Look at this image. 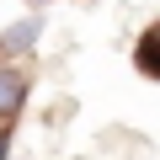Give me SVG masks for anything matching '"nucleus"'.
<instances>
[{
    "instance_id": "3",
    "label": "nucleus",
    "mask_w": 160,
    "mask_h": 160,
    "mask_svg": "<svg viewBox=\"0 0 160 160\" xmlns=\"http://www.w3.org/2000/svg\"><path fill=\"white\" fill-rule=\"evenodd\" d=\"M32 43H38V22H22V27L6 32V48H11V53H22V48H32Z\"/></svg>"
},
{
    "instance_id": "2",
    "label": "nucleus",
    "mask_w": 160,
    "mask_h": 160,
    "mask_svg": "<svg viewBox=\"0 0 160 160\" xmlns=\"http://www.w3.org/2000/svg\"><path fill=\"white\" fill-rule=\"evenodd\" d=\"M139 69H144V75H160V27L144 32V43H139Z\"/></svg>"
},
{
    "instance_id": "4",
    "label": "nucleus",
    "mask_w": 160,
    "mask_h": 160,
    "mask_svg": "<svg viewBox=\"0 0 160 160\" xmlns=\"http://www.w3.org/2000/svg\"><path fill=\"white\" fill-rule=\"evenodd\" d=\"M6 149H11V144H6V133H0V160H6Z\"/></svg>"
},
{
    "instance_id": "1",
    "label": "nucleus",
    "mask_w": 160,
    "mask_h": 160,
    "mask_svg": "<svg viewBox=\"0 0 160 160\" xmlns=\"http://www.w3.org/2000/svg\"><path fill=\"white\" fill-rule=\"evenodd\" d=\"M22 96H27V80H22L11 64H0V123L22 112Z\"/></svg>"
}]
</instances>
